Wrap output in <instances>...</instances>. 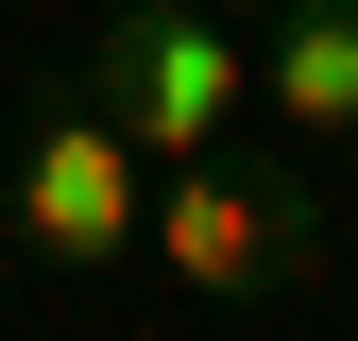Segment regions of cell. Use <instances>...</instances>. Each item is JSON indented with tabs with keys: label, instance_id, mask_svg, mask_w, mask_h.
<instances>
[{
	"label": "cell",
	"instance_id": "2",
	"mask_svg": "<svg viewBox=\"0 0 358 341\" xmlns=\"http://www.w3.org/2000/svg\"><path fill=\"white\" fill-rule=\"evenodd\" d=\"M137 256L171 290H205V307H273V290L324 273V188L307 170H256V154H171Z\"/></svg>",
	"mask_w": 358,
	"mask_h": 341
},
{
	"label": "cell",
	"instance_id": "1",
	"mask_svg": "<svg viewBox=\"0 0 358 341\" xmlns=\"http://www.w3.org/2000/svg\"><path fill=\"white\" fill-rule=\"evenodd\" d=\"M154 222V154L120 137L85 85H17V154H0V239L34 273H120Z\"/></svg>",
	"mask_w": 358,
	"mask_h": 341
},
{
	"label": "cell",
	"instance_id": "4",
	"mask_svg": "<svg viewBox=\"0 0 358 341\" xmlns=\"http://www.w3.org/2000/svg\"><path fill=\"white\" fill-rule=\"evenodd\" d=\"M256 103L307 137H358V0H256Z\"/></svg>",
	"mask_w": 358,
	"mask_h": 341
},
{
	"label": "cell",
	"instance_id": "5",
	"mask_svg": "<svg viewBox=\"0 0 358 341\" xmlns=\"http://www.w3.org/2000/svg\"><path fill=\"white\" fill-rule=\"evenodd\" d=\"M222 17H239V0H222Z\"/></svg>",
	"mask_w": 358,
	"mask_h": 341
},
{
	"label": "cell",
	"instance_id": "3",
	"mask_svg": "<svg viewBox=\"0 0 358 341\" xmlns=\"http://www.w3.org/2000/svg\"><path fill=\"white\" fill-rule=\"evenodd\" d=\"M69 85L171 170V154H222V119L256 103V52H239V17H222V0H103Z\"/></svg>",
	"mask_w": 358,
	"mask_h": 341
}]
</instances>
